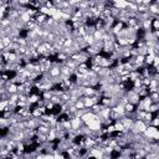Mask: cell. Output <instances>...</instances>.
Returning a JSON list of instances; mask_svg holds the SVG:
<instances>
[{"instance_id":"6da1fadb","label":"cell","mask_w":159,"mask_h":159,"mask_svg":"<svg viewBox=\"0 0 159 159\" xmlns=\"http://www.w3.org/2000/svg\"><path fill=\"white\" fill-rule=\"evenodd\" d=\"M143 136H144L147 139H154V141H159V132H158V127L147 126L146 131L143 132Z\"/></svg>"},{"instance_id":"7a4b0ae2","label":"cell","mask_w":159,"mask_h":159,"mask_svg":"<svg viewBox=\"0 0 159 159\" xmlns=\"http://www.w3.org/2000/svg\"><path fill=\"white\" fill-rule=\"evenodd\" d=\"M126 96H127V98H128V102L132 103V104H137V103L139 102V99H141L139 94L137 93V92H134L133 89H129V91H127Z\"/></svg>"},{"instance_id":"3957f363","label":"cell","mask_w":159,"mask_h":159,"mask_svg":"<svg viewBox=\"0 0 159 159\" xmlns=\"http://www.w3.org/2000/svg\"><path fill=\"white\" fill-rule=\"evenodd\" d=\"M60 66L59 63H52V66L50 67V70L47 71L49 72V75L51 76V78H57V77H60L61 75V72H60Z\"/></svg>"},{"instance_id":"277c9868","label":"cell","mask_w":159,"mask_h":159,"mask_svg":"<svg viewBox=\"0 0 159 159\" xmlns=\"http://www.w3.org/2000/svg\"><path fill=\"white\" fill-rule=\"evenodd\" d=\"M148 13L154 16H159V4H149L148 5Z\"/></svg>"},{"instance_id":"5b68a950","label":"cell","mask_w":159,"mask_h":159,"mask_svg":"<svg viewBox=\"0 0 159 159\" xmlns=\"http://www.w3.org/2000/svg\"><path fill=\"white\" fill-rule=\"evenodd\" d=\"M83 124V122L81 119V117H75V118H72L71 119V127H72V129H80V127H81Z\"/></svg>"},{"instance_id":"8992f818","label":"cell","mask_w":159,"mask_h":159,"mask_svg":"<svg viewBox=\"0 0 159 159\" xmlns=\"http://www.w3.org/2000/svg\"><path fill=\"white\" fill-rule=\"evenodd\" d=\"M40 98H41V96L39 93H31V94H29V96H28V102L31 103V104H36L39 102Z\"/></svg>"},{"instance_id":"52a82bcc","label":"cell","mask_w":159,"mask_h":159,"mask_svg":"<svg viewBox=\"0 0 159 159\" xmlns=\"http://www.w3.org/2000/svg\"><path fill=\"white\" fill-rule=\"evenodd\" d=\"M34 19H35V21H36V24L38 25H42L46 21V19H47V15H45V14H38L36 16H34Z\"/></svg>"},{"instance_id":"ba28073f","label":"cell","mask_w":159,"mask_h":159,"mask_svg":"<svg viewBox=\"0 0 159 159\" xmlns=\"http://www.w3.org/2000/svg\"><path fill=\"white\" fill-rule=\"evenodd\" d=\"M65 65H66L67 67H70L71 70L75 71L76 68H77V66H78V62H76L75 60H72V59H70V57H68V59L65 61Z\"/></svg>"},{"instance_id":"9c48e42d","label":"cell","mask_w":159,"mask_h":159,"mask_svg":"<svg viewBox=\"0 0 159 159\" xmlns=\"http://www.w3.org/2000/svg\"><path fill=\"white\" fill-rule=\"evenodd\" d=\"M137 108H136V104H132V103H126L124 104V111H126V113H131V112H134ZM124 113V114H126Z\"/></svg>"},{"instance_id":"30bf717a","label":"cell","mask_w":159,"mask_h":159,"mask_svg":"<svg viewBox=\"0 0 159 159\" xmlns=\"http://www.w3.org/2000/svg\"><path fill=\"white\" fill-rule=\"evenodd\" d=\"M40 96H41V98H42V99H45V101H50V98H51V96H52V92L50 91V89H47V91H42Z\"/></svg>"},{"instance_id":"8fae6325","label":"cell","mask_w":159,"mask_h":159,"mask_svg":"<svg viewBox=\"0 0 159 159\" xmlns=\"http://www.w3.org/2000/svg\"><path fill=\"white\" fill-rule=\"evenodd\" d=\"M148 96L150 97V99H152V102H154V103H159V93H158V91H154V92H150Z\"/></svg>"},{"instance_id":"7c38bea8","label":"cell","mask_w":159,"mask_h":159,"mask_svg":"<svg viewBox=\"0 0 159 159\" xmlns=\"http://www.w3.org/2000/svg\"><path fill=\"white\" fill-rule=\"evenodd\" d=\"M159 111V103H154L153 102L149 107H148V111L147 112H150V113H155V112H158Z\"/></svg>"},{"instance_id":"4fadbf2b","label":"cell","mask_w":159,"mask_h":159,"mask_svg":"<svg viewBox=\"0 0 159 159\" xmlns=\"http://www.w3.org/2000/svg\"><path fill=\"white\" fill-rule=\"evenodd\" d=\"M148 11V5L139 4L137 5V13H147Z\"/></svg>"},{"instance_id":"5bb4252c","label":"cell","mask_w":159,"mask_h":159,"mask_svg":"<svg viewBox=\"0 0 159 159\" xmlns=\"http://www.w3.org/2000/svg\"><path fill=\"white\" fill-rule=\"evenodd\" d=\"M30 19H31V16H30V15H29L28 13H26V11H25L23 15H20V20L23 21L24 24H26L28 21H30Z\"/></svg>"},{"instance_id":"9a60e30c","label":"cell","mask_w":159,"mask_h":159,"mask_svg":"<svg viewBox=\"0 0 159 159\" xmlns=\"http://www.w3.org/2000/svg\"><path fill=\"white\" fill-rule=\"evenodd\" d=\"M73 104H75V107H76L77 109H83V108H84V103H83V101H82L81 98H78Z\"/></svg>"},{"instance_id":"2e32d148","label":"cell","mask_w":159,"mask_h":159,"mask_svg":"<svg viewBox=\"0 0 159 159\" xmlns=\"http://www.w3.org/2000/svg\"><path fill=\"white\" fill-rule=\"evenodd\" d=\"M1 41H3V44L5 45V47H6V46H9L10 44H11V39H10V36H3V38H1Z\"/></svg>"},{"instance_id":"e0dca14e","label":"cell","mask_w":159,"mask_h":159,"mask_svg":"<svg viewBox=\"0 0 159 159\" xmlns=\"http://www.w3.org/2000/svg\"><path fill=\"white\" fill-rule=\"evenodd\" d=\"M24 92H25V84L24 83L18 84V93H24Z\"/></svg>"},{"instance_id":"ac0fdd59","label":"cell","mask_w":159,"mask_h":159,"mask_svg":"<svg viewBox=\"0 0 159 159\" xmlns=\"http://www.w3.org/2000/svg\"><path fill=\"white\" fill-rule=\"evenodd\" d=\"M80 1H81V0H68V3H70L71 6H76Z\"/></svg>"},{"instance_id":"d6986e66","label":"cell","mask_w":159,"mask_h":159,"mask_svg":"<svg viewBox=\"0 0 159 159\" xmlns=\"http://www.w3.org/2000/svg\"><path fill=\"white\" fill-rule=\"evenodd\" d=\"M4 72V63H0V73Z\"/></svg>"}]
</instances>
